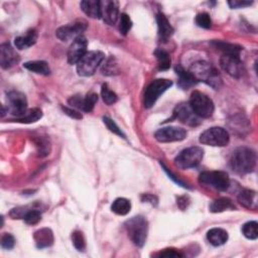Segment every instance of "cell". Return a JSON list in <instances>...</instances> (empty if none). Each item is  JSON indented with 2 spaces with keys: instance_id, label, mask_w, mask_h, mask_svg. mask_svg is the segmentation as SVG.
<instances>
[{
  "instance_id": "13",
  "label": "cell",
  "mask_w": 258,
  "mask_h": 258,
  "mask_svg": "<svg viewBox=\"0 0 258 258\" xmlns=\"http://www.w3.org/2000/svg\"><path fill=\"white\" fill-rule=\"evenodd\" d=\"M154 137L160 142H174L182 141L187 138V131L185 129L176 126L164 127L157 130L154 134Z\"/></svg>"
},
{
  "instance_id": "5",
  "label": "cell",
  "mask_w": 258,
  "mask_h": 258,
  "mask_svg": "<svg viewBox=\"0 0 258 258\" xmlns=\"http://www.w3.org/2000/svg\"><path fill=\"white\" fill-rule=\"evenodd\" d=\"M189 104L200 118H210L215 110L212 99L199 91H194L192 93Z\"/></svg>"
},
{
  "instance_id": "37",
  "label": "cell",
  "mask_w": 258,
  "mask_h": 258,
  "mask_svg": "<svg viewBox=\"0 0 258 258\" xmlns=\"http://www.w3.org/2000/svg\"><path fill=\"white\" fill-rule=\"evenodd\" d=\"M102 72L104 75H107V76H112L114 74H117V72H118L117 65L113 58H110L109 60H107V62L102 68Z\"/></svg>"
},
{
  "instance_id": "18",
  "label": "cell",
  "mask_w": 258,
  "mask_h": 258,
  "mask_svg": "<svg viewBox=\"0 0 258 258\" xmlns=\"http://www.w3.org/2000/svg\"><path fill=\"white\" fill-rule=\"evenodd\" d=\"M156 22H157V27H159V37L161 41L166 42L174 34L173 26L170 25L168 19L162 12L156 14Z\"/></svg>"
},
{
  "instance_id": "16",
  "label": "cell",
  "mask_w": 258,
  "mask_h": 258,
  "mask_svg": "<svg viewBox=\"0 0 258 258\" xmlns=\"http://www.w3.org/2000/svg\"><path fill=\"white\" fill-rule=\"evenodd\" d=\"M119 5L117 1L112 0H105L101 1V18L103 20L109 24H115L119 18Z\"/></svg>"
},
{
  "instance_id": "46",
  "label": "cell",
  "mask_w": 258,
  "mask_h": 258,
  "mask_svg": "<svg viewBox=\"0 0 258 258\" xmlns=\"http://www.w3.org/2000/svg\"><path fill=\"white\" fill-rule=\"evenodd\" d=\"M141 199H142L143 202L149 203V204L154 205V206L157 205V201H159V200H157V198H156L155 196L150 195V194H146V195H143V196L141 197Z\"/></svg>"
},
{
  "instance_id": "45",
  "label": "cell",
  "mask_w": 258,
  "mask_h": 258,
  "mask_svg": "<svg viewBox=\"0 0 258 258\" xmlns=\"http://www.w3.org/2000/svg\"><path fill=\"white\" fill-rule=\"evenodd\" d=\"M177 204L179 205V207L182 209V210H185L188 208L189 204H190V199L189 197L187 196H184V197H180L178 199V202Z\"/></svg>"
},
{
  "instance_id": "23",
  "label": "cell",
  "mask_w": 258,
  "mask_h": 258,
  "mask_svg": "<svg viewBox=\"0 0 258 258\" xmlns=\"http://www.w3.org/2000/svg\"><path fill=\"white\" fill-rule=\"evenodd\" d=\"M228 233L224 229L221 228H213L207 233V239L213 246H221L224 245L228 241Z\"/></svg>"
},
{
  "instance_id": "11",
  "label": "cell",
  "mask_w": 258,
  "mask_h": 258,
  "mask_svg": "<svg viewBox=\"0 0 258 258\" xmlns=\"http://www.w3.org/2000/svg\"><path fill=\"white\" fill-rule=\"evenodd\" d=\"M220 66L226 73L233 78H240L244 73V66L240 60V56L223 55L220 59Z\"/></svg>"
},
{
  "instance_id": "24",
  "label": "cell",
  "mask_w": 258,
  "mask_h": 258,
  "mask_svg": "<svg viewBox=\"0 0 258 258\" xmlns=\"http://www.w3.org/2000/svg\"><path fill=\"white\" fill-rule=\"evenodd\" d=\"M235 205L232 202L231 199L229 198H219L217 200H215L210 205V211L212 213H222L224 211L228 210H234Z\"/></svg>"
},
{
  "instance_id": "29",
  "label": "cell",
  "mask_w": 258,
  "mask_h": 258,
  "mask_svg": "<svg viewBox=\"0 0 258 258\" xmlns=\"http://www.w3.org/2000/svg\"><path fill=\"white\" fill-rule=\"evenodd\" d=\"M41 117H42L41 110L38 108H34V109L27 110L22 116H20L18 118H14L12 121L28 124V123H35V122L38 121Z\"/></svg>"
},
{
  "instance_id": "15",
  "label": "cell",
  "mask_w": 258,
  "mask_h": 258,
  "mask_svg": "<svg viewBox=\"0 0 258 258\" xmlns=\"http://www.w3.org/2000/svg\"><path fill=\"white\" fill-rule=\"evenodd\" d=\"M88 41L85 37H80L76 38L68 51V62L71 65H77V63L83 58L85 54L87 53Z\"/></svg>"
},
{
  "instance_id": "3",
  "label": "cell",
  "mask_w": 258,
  "mask_h": 258,
  "mask_svg": "<svg viewBox=\"0 0 258 258\" xmlns=\"http://www.w3.org/2000/svg\"><path fill=\"white\" fill-rule=\"evenodd\" d=\"M129 238L138 247L146 244L148 234V222L142 216H135L124 224Z\"/></svg>"
},
{
  "instance_id": "21",
  "label": "cell",
  "mask_w": 258,
  "mask_h": 258,
  "mask_svg": "<svg viewBox=\"0 0 258 258\" xmlns=\"http://www.w3.org/2000/svg\"><path fill=\"white\" fill-rule=\"evenodd\" d=\"M37 40V33L36 30H30L24 36L18 37L14 39V45L18 50H26L33 47Z\"/></svg>"
},
{
  "instance_id": "28",
  "label": "cell",
  "mask_w": 258,
  "mask_h": 258,
  "mask_svg": "<svg viewBox=\"0 0 258 258\" xmlns=\"http://www.w3.org/2000/svg\"><path fill=\"white\" fill-rule=\"evenodd\" d=\"M213 45L216 47L218 50L223 52L224 55H237L240 56V53L242 51V48L235 44H230V42H226L222 40H216L213 42Z\"/></svg>"
},
{
  "instance_id": "14",
  "label": "cell",
  "mask_w": 258,
  "mask_h": 258,
  "mask_svg": "<svg viewBox=\"0 0 258 258\" xmlns=\"http://www.w3.org/2000/svg\"><path fill=\"white\" fill-rule=\"evenodd\" d=\"M173 119H177L182 123L190 126H197L201 123V118L193 111L188 103H181L176 107L171 120Z\"/></svg>"
},
{
  "instance_id": "2",
  "label": "cell",
  "mask_w": 258,
  "mask_h": 258,
  "mask_svg": "<svg viewBox=\"0 0 258 258\" xmlns=\"http://www.w3.org/2000/svg\"><path fill=\"white\" fill-rule=\"evenodd\" d=\"M230 166L238 175L252 173L256 166V153L248 147L237 148L230 160Z\"/></svg>"
},
{
  "instance_id": "17",
  "label": "cell",
  "mask_w": 258,
  "mask_h": 258,
  "mask_svg": "<svg viewBox=\"0 0 258 258\" xmlns=\"http://www.w3.org/2000/svg\"><path fill=\"white\" fill-rule=\"evenodd\" d=\"M19 62V55L9 44L0 46V65L2 69L7 70Z\"/></svg>"
},
{
  "instance_id": "32",
  "label": "cell",
  "mask_w": 258,
  "mask_h": 258,
  "mask_svg": "<svg viewBox=\"0 0 258 258\" xmlns=\"http://www.w3.org/2000/svg\"><path fill=\"white\" fill-rule=\"evenodd\" d=\"M101 96L103 101L107 104V105H113L117 102L118 97L116 95L115 92H113L109 87L107 84H104L102 86V89H101Z\"/></svg>"
},
{
  "instance_id": "30",
  "label": "cell",
  "mask_w": 258,
  "mask_h": 258,
  "mask_svg": "<svg viewBox=\"0 0 258 258\" xmlns=\"http://www.w3.org/2000/svg\"><path fill=\"white\" fill-rule=\"evenodd\" d=\"M154 55L157 60V63H159L160 71H166L170 68L171 59L167 52L162 49H157L154 51Z\"/></svg>"
},
{
  "instance_id": "4",
  "label": "cell",
  "mask_w": 258,
  "mask_h": 258,
  "mask_svg": "<svg viewBox=\"0 0 258 258\" xmlns=\"http://www.w3.org/2000/svg\"><path fill=\"white\" fill-rule=\"evenodd\" d=\"M105 55L102 52H87L77 63V72L82 77H90L95 74L97 68L101 65Z\"/></svg>"
},
{
  "instance_id": "42",
  "label": "cell",
  "mask_w": 258,
  "mask_h": 258,
  "mask_svg": "<svg viewBox=\"0 0 258 258\" xmlns=\"http://www.w3.org/2000/svg\"><path fill=\"white\" fill-rule=\"evenodd\" d=\"M30 210L27 207H18V208H14L11 210V212L9 213L10 217L12 219H23V217L25 216V214L27 213V211Z\"/></svg>"
},
{
  "instance_id": "39",
  "label": "cell",
  "mask_w": 258,
  "mask_h": 258,
  "mask_svg": "<svg viewBox=\"0 0 258 258\" xmlns=\"http://www.w3.org/2000/svg\"><path fill=\"white\" fill-rule=\"evenodd\" d=\"M103 122H104V124L107 126V128L109 129L111 132L117 134L118 136H121V137L125 138V134L122 132V130L119 128V126L115 122H114L112 119H110L109 117H103Z\"/></svg>"
},
{
  "instance_id": "33",
  "label": "cell",
  "mask_w": 258,
  "mask_h": 258,
  "mask_svg": "<svg viewBox=\"0 0 258 258\" xmlns=\"http://www.w3.org/2000/svg\"><path fill=\"white\" fill-rule=\"evenodd\" d=\"M98 102V95L96 93H89L87 96L84 98V112H91L93 111L96 103Z\"/></svg>"
},
{
  "instance_id": "26",
  "label": "cell",
  "mask_w": 258,
  "mask_h": 258,
  "mask_svg": "<svg viewBox=\"0 0 258 258\" xmlns=\"http://www.w3.org/2000/svg\"><path fill=\"white\" fill-rule=\"evenodd\" d=\"M23 67L27 69L28 71L34 72L36 74L38 75H44L49 76L51 74V69L49 67V64L45 61H31L26 62Z\"/></svg>"
},
{
  "instance_id": "41",
  "label": "cell",
  "mask_w": 258,
  "mask_h": 258,
  "mask_svg": "<svg viewBox=\"0 0 258 258\" xmlns=\"http://www.w3.org/2000/svg\"><path fill=\"white\" fill-rule=\"evenodd\" d=\"M68 103L72 107L77 108V109L83 111V108H84V98L81 95H74V96H72L68 100Z\"/></svg>"
},
{
  "instance_id": "38",
  "label": "cell",
  "mask_w": 258,
  "mask_h": 258,
  "mask_svg": "<svg viewBox=\"0 0 258 258\" xmlns=\"http://www.w3.org/2000/svg\"><path fill=\"white\" fill-rule=\"evenodd\" d=\"M196 23L198 24V26L200 27H203V28H210L212 25V20L211 18L208 13L203 12V13H200L197 16L196 18Z\"/></svg>"
},
{
  "instance_id": "8",
  "label": "cell",
  "mask_w": 258,
  "mask_h": 258,
  "mask_svg": "<svg viewBox=\"0 0 258 258\" xmlns=\"http://www.w3.org/2000/svg\"><path fill=\"white\" fill-rule=\"evenodd\" d=\"M204 156V150L199 147H192L185 148L180 152L176 157L175 164L177 166L183 169L196 167L202 162Z\"/></svg>"
},
{
  "instance_id": "10",
  "label": "cell",
  "mask_w": 258,
  "mask_h": 258,
  "mask_svg": "<svg viewBox=\"0 0 258 258\" xmlns=\"http://www.w3.org/2000/svg\"><path fill=\"white\" fill-rule=\"evenodd\" d=\"M7 112H10L16 118L22 116L27 111V100L23 93L18 91H10L6 94Z\"/></svg>"
},
{
  "instance_id": "31",
  "label": "cell",
  "mask_w": 258,
  "mask_h": 258,
  "mask_svg": "<svg viewBox=\"0 0 258 258\" xmlns=\"http://www.w3.org/2000/svg\"><path fill=\"white\" fill-rule=\"evenodd\" d=\"M242 233L247 239L256 240L258 238V223L250 221L242 226Z\"/></svg>"
},
{
  "instance_id": "22",
  "label": "cell",
  "mask_w": 258,
  "mask_h": 258,
  "mask_svg": "<svg viewBox=\"0 0 258 258\" xmlns=\"http://www.w3.org/2000/svg\"><path fill=\"white\" fill-rule=\"evenodd\" d=\"M239 203L247 209L256 210L258 206L257 194L252 190H243L238 195Z\"/></svg>"
},
{
  "instance_id": "19",
  "label": "cell",
  "mask_w": 258,
  "mask_h": 258,
  "mask_svg": "<svg viewBox=\"0 0 258 258\" xmlns=\"http://www.w3.org/2000/svg\"><path fill=\"white\" fill-rule=\"evenodd\" d=\"M34 239L36 242V245L39 249H44L47 247H50L54 244V233L49 228H42L37 230L35 235Z\"/></svg>"
},
{
  "instance_id": "6",
  "label": "cell",
  "mask_w": 258,
  "mask_h": 258,
  "mask_svg": "<svg viewBox=\"0 0 258 258\" xmlns=\"http://www.w3.org/2000/svg\"><path fill=\"white\" fill-rule=\"evenodd\" d=\"M173 86V82L166 79H156L150 83V85L147 88L143 97V104L146 108H151L157 99L160 98L167 89Z\"/></svg>"
},
{
  "instance_id": "9",
  "label": "cell",
  "mask_w": 258,
  "mask_h": 258,
  "mask_svg": "<svg viewBox=\"0 0 258 258\" xmlns=\"http://www.w3.org/2000/svg\"><path fill=\"white\" fill-rule=\"evenodd\" d=\"M229 141H230V136L226 129L222 127L209 128L200 136V142L210 147H223L228 145Z\"/></svg>"
},
{
  "instance_id": "35",
  "label": "cell",
  "mask_w": 258,
  "mask_h": 258,
  "mask_svg": "<svg viewBox=\"0 0 258 258\" xmlns=\"http://www.w3.org/2000/svg\"><path fill=\"white\" fill-rule=\"evenodd\" d=\"M72 241L76 249L79 251H84L86 249V239L81 231H75L72 234Z\"/></svg>"
},
{
  "instance_id": "36",
  "label": "cell",
  "mask_w": 258,
  "mask_h": 258,
  "mask_svg": "<svg viewBox=\"0 0 258 258\" xmlns=\"http://www.w3.org/2000/svg\"><path fill=\"white\" fill-rule=\"evenodd\" d=\"M132 27V21L129 18V16H127L126 13H122L120 16V22H119V31L123 36H126L128 34V32L131 30Z\"/></svg>"
},
{
  "instance_id": "12",
  "label": "cell",
  "mask_w": 258,
  "mask_h": 258,
  "mask_svg": "<svg viewBox=\"0 0 258 258\" xmlns=\"http://www.w3.org/2000/svg\"><path fill=\"white\" fill-rule=\"evenodd\" d=\"M87 25L84 22H76L73 24H68L59 27L55 32V36L60 40L64 42L74 41L76 38L82 37L83 33L86 31Z\"/></svg>"
},
{
  "instance_id": "20",
  "label": "cell",
  "mask_w": 258,
  "mask_h": 258,
  "mask_svg": "<svg viewBox=\"0 0 258 258\" xmlns=\"http://www.w3.org/2000/svg\"><path fill=\"white\" fill-rule=\"evenodd\" d=\"M81 8L91 18H101V1L97 0H84L81 2Z\"/></svg>"
},
{
  "instance_id": "27",
  "label": "cell",
  "mask_w": 258,
  "mask_h": 258,
  "mask_svg": "<svg viewBox=\"0 0 258 258\" xmlns=\"http://www.w3.org/2000/svg\"><path fill=\"white\" fill-rule=\"evenodd\" d=\"M111 210L115 214L120 215V216H125L131 210L130 201L125 198H118L113 202Z\"/></svg>"
},
{
  "instance_id": "1",
  "label": "cell",
  "mask_w": 258,
  "mask_h": 258,
  "mask_svg": "<svg viewBox=\"0 0 258 258\" xmlns=\"http://www.w3.org/2000/svg\"><path fill=\"white\" fill-rule=\"evenodd\" d=\"M190 74L196 80V82H203L214 89H219L222 85V79L211 64L205 61H199L194 63L190 68Z\"/></svg>"
},
{
  "instance_id": "34",
  "label": "cell",
  "mask_w": 258,
  "mask_h": 258,
  "mask_svg": "<svg viewBox=\"0 0 258 258\" xmlns=\"http://www.w3.org/2000/svg\"><path fill=\"white\" fill-rule=\"evenodd\" d=\"M24 222L27 225H36L41 220V214L38 210H28L23 217Z\"/></svg>"
},
{
  "instance_id": "43",
  "label": "cell",
  "mask_w": 258,
  "mask_h": 258,
  "mask_svg": "<svg viewBox=\"0 0 258 258\" xmlns=\"http://www.w3.org/2000/svg\"><path fill=\"white\" fill-rule=\"evenodd\" d=\"M253 3V1H246V0H232V1H229L228 4L231 8H243L250 6Z\"/></svg>"
},
{
  "instance_id": "40",
  "label": "cell",
  "mask_w": 258,
  "mask_h": 258,
  "mask_svg": "<svg viewBox=\"0 0 258 258\" xmlns=\"http://www.w3.org/2000/svg\"><path fill=\"white\" fill-rule=\"evenodd\" d=\"M14 245H16V239H14V237L9 233L3 234V236L1 237V247L3 249L10 250L14 247Z\"/></svg>"
},
{
  "instance_id": "25",
  "label": "cell",
  "mask_w": 258,
  "mask_h": 258,
  "mask_svg": "<svg viewBox=\"0 0 258 258\" xmlns=\"http://www.w3.org/2000/svg\"><path fill=\"white\" fill-rule=\"evenodd\" d=\"M176 72L177 75L179 76V86L182 89L188 90L197 83L193 76L190 74V72L184 71L181 66L176 67Z\"/></svg>"
},
{
  "instance_id": "44",
  "label": "cell",
  "mask_w": 258,
  "mask_h": 258,
  "mask_svg": "<svg viewBox=\"0 0 258 258\" xmlns=\"http://www.w3.org/2000/svg\"><path fill=\"white\" fill-rule=\"evenodd\" d=\"M63 111L67 114V115H69L70 117L72 118H74V119H82L83 116H82V114L79 113L78 111L74 110V109H71V108H68V107H62Z\"/></svg>"
},
{
  "instance_id": "47",
  "label": "cell",
  "mask_w": 258,
  "mask_h": 258,
  "mask_svg": "<svg viewBox=\"0 0 258 258\" xmlns=\"http://www.w3.org/2000/svg\"><path fill=\"white\" fill-rule=\"evenodd\" d=\"M160 256L162 257H182L183 254L179 253L178 251H175L174 249H166L165 251L160 253Z\"/></svg>"
},
{
  "instance_id": "7",
  "label": "cell",
  "mask_w": 258,
  "mask_h": 258,
  "mask_svg": "<svg viewBox=\"0 0 258 258\" xmlns=\"http://www.w3.org/2000/svg\"><path fill=\"white\" fill-rule=\"evenodd\" d=\"M200 184L218 191H227L230 187V179L225 171H204L199 177Z\"/></svg>"
}]
</instances>
